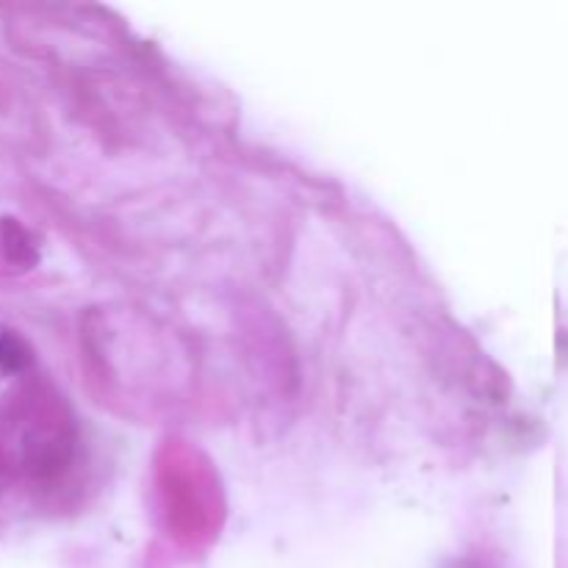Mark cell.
I'll use <instances>...</instances> for the list:
<instances>
[{"mask_svg":"<svg viewBox=\"0 0 568 568\" xmlns=\"http://www.w3.org/2000/svg\"><path fill=\"white\" fill-rule=\"evenodd\" d=\"M159 491L166 527L186 544H203L216 536L222 521L220 480L194 449L166 447L159 458Z\"/></svg>","mask_w":568,"mask_h":568,"instance_id":"cell-1","label":"cell"},{"mask_svg":"<svg viewBox=\"0 0 568 568\" xmlns=\"http://www.w3.org/2000/svg\"><path fill=\"white\" fill-rule=\"evenodd\" d=\"M20 236H22V231H20ZM20 236H17V247H26V244H22V239H20ZM3 242H6V244H11V242H14V239L3 236ZM11 247H14V244H11Z\"/></svg>","mask_w":568,"mask_h":568,"instance_id":"cell-2","label":"cell"}]
</instances>
